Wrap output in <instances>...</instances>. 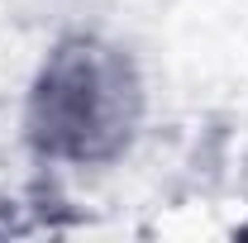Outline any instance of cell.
<instances>
[{
  "mask_svg": "<svg viewBox=\"0 0 248 243\" xmlns=\"http://www.w3.org/2000/svg\"><path fill=\"white\" fill-rule=\"evenodd\" d=\"M19 124L38 162L72 172L115 167L148 124V76L120 38L67 29L33 67Z\"/></svg>",
  "mask_w": 248,
  "mask_h": 243,
  "instance_id": "1",
  "label": "cell"
},
{
  "mask_svg": "<svg viewBox=\"0 0 248 243\" xmlns=\"http://www.w3.org/2000/svg\"><path fill=\"white\" fill-rule=\"evenodd\" d=\"M244 200H248V182H244ZM244 234H248V219H244Z\"/></svg>",
  "mask_w": 248,
  "mask_h": 243,
  "instance_id": "2",
  "label": "cell"
}]
</instances>
